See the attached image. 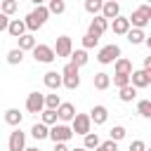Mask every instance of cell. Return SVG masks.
Masks as SVG:
<instances>
[{
	"mask_svg": "<svg viewBox=\"0 0 151 151\" xmlns=\"http://www.w3.org/2000/svg\"><path fill=\"white\" fill-rule=\"evenodd\" d=\"M47 17H50V12H47V7L45 5H35V9L24 19V26L28 28V31H38L45 21H47Z\"/></svg>",
	"mask_w": 151,
	"mask_h": 151,
	"instance_id": "1",
	"label": "cell"
},
{
	"mask_svg": "<svg viewBox=\"0 0 151 151\" xmlns=\"http://www.w3.org/2000/svg\"><path fill=\"white\" fill-rule=\"evenodd\" d=\"M127 21H130L134 28L144 31V26H149V21H151V7H149V5H139V7L132 12V17H127Z\"/></svg>",
	"mask_w": 151,
	"mask_h": 151,
	"instance_id": "2",
	"label": "cell"
},
{
	"mask_svg": "<svg viewBox=\"0 0 151 151\" xmlns=\"http://www.w3.org/2000/svg\"><path fill=\"white\" fill-rule=\"evenodd\" d=\"M61 85L64 87H68V90H76L78 85H80V76H78V66H73L71 61L64 66V71H61Z\"/></svg>",
	"mask_w": 151,
	"mask_h": 151,
	"instance_id": "3",
	"label": "cell"
},
{
	"mask_svg": "<svg viewBox=\"0 0 151 151\" xmlns=\"http://www.w3.org/2000/svg\"><path fill=\"white\" fill-rule=\"evenodd\" d=\"M47 137H50L54 144H66V142L73 137V132H71L68 125H52V130L47 132Z\"/></svg>",
	"mask_w": 151,
	"mask_h": 151,
	"instance_id": "4",
	"label": "cell"
},
{
	"mask_svg": "<svg viewBox=\"0 0 151 151\" xmlns=\"http://www.w3.org/2000/svg\"><path fill=\"white\" fill-rule=\"evenodd\" d=\"M31 52H33V59L40 61V64H52V61L57 59V57H54V50H52L50 45H35Z\"/></svg>",
	"mask_w": 151,
	"mask_h": 151,
	"instance_id": "5",
	"label": "cell"
},
{
	"mask_svg": "<svg viewBox=\"0 0 151 151\" xmlns=\"http://www.w3.org/2000/svg\"><path fill=\"white\" fill-rule=\"evenodd\" d=\"M71 123H73L71 132H76V134H83V137H85V134L90 132V127H92V123H90V116H87V113H76Z\"/></svg>",
	"mask_w": 151,
	"mask_h": 151,
	"instance_id": "6",
	"label": "cell"
},
{
	"mask_svg": "<svg viewBox=\"0 0 151 151\" xmlns=\"http://www.w3.org/2000/svg\"><path fill=\"white\" fill-rule=\"evenodd\" d=\"M118 57H120V47H118V45H106V47L99 50L97 61H99V64H113Z\"/></svg>",
	"mask_w": 151,
	"mask_h": 151,
	"instance_id": "7",
	"label": "cell"
},
{
	"mask_svg": "<svg viewBox=\"0 0 151 151\" xmlns=\"http://www.w3.org/2000/svg\"><path fill=\"white\" fill-rule=\"evenodd\" d=\"M130 85H132L134 90H139V87H149V85H151V71H144V68L132 71V73H130Z\"/></svg>",
	"mask_w": 151,
	"mask_h": 151,
	"instance_id": "8",
	"label": "cell"
},
{
	"mask_svg": "<svg viewBox=\"0 0 151 151\" xmlns=\"http://www.w3.org/2000/svg\"><path fill=\"white\" fill-rule=\"evenodd\" d=\"M42 109H45V94H40V92H31L28 99H26V111L38 116V113H42Z\"/></svg>",
	"mask_w": 151,
	"mask_h": 151,
	"instance_id": "9",
	"label": "cell"
},
{
	"mask_svg": "<svg viewBox=\"0 0 151 151\" xmlns=\"http://www.w3.org/2000/svg\"><path fill=\"white\" fill-rule=\"evenodd\" d=\"M52 50H54V57H57V59H59V57H71L73 42H71L68 35H59V38H57V45H54Z\"/></svg>",
	"mask_w": 151,
	"mask_h": 151,
	"instance_id": "10",
	"label": "cell"
},
{
	"mask_svg": "<svg viewBox=\"0 0 151 151\" xmlns=\"http://www.w3.org/2000/svg\"><path fill=\"white\" fill-rule=\"evenodd\" d=\"M106 28H109V21H106L104 17H99V14H97V17H94V19L90 21L87 35H92V38H97V40H99V38H101V33H104Z\"/></svg>",
	"mask_w": 151,
	"mask_h": 151,
	"instance_id": "11",
	"label": "cell"
},
{
	"mask_svg": "<svg viewBox=\"0 0 151 151\" xmlns=\"http://www.w3.org/2000/svg\"><path fill=\"white\" fill-rule=\"evenodd\" d=\"M99 17H104L106 21L109 19H116V17H120V5L118 2H113V0H109V2H101V14Z\"/></svg>",
	"mask_w": 151,
	"mask_h": 151,
	"instance_id": "12",
	"label": "cell"
},
{
	"mask_svg": "<svg viewBox=\"0 0 151 151\" xmlns=\"http://www.w3.org/2000/svg\"><path fill=\"white\" fill-rule=\"evenodd\" d=\"M26 149V134L21 130H14L9 134V151H24Z\"/></svg>",
	"mask_w": 151,
	"mask_h": 151,
	"instance_id": "13",
	"label": "cell"
},
{
	"mask_svg": "<svg viewBox=\"0 0 151 151\" xmlns=\"http://www.w3.org/2000/svg\"><path fill=\"white\" fill-rule=\"evenodd\" d=\"M106 118H109V111H106V106H101V104H97V106L90 111V123H94V125H104Z\"/></svg>",
	"mask_w": 151,
	"mask_h": 151,
	"instance_id": "14",
	"label": "cell"
},
{
	"mask_svg": "<svg viewBox=\"0 0 151 151\" xmlns=\"http://www.w3.org/2000/svg\"><path fill=\"white\" fill-rule=\"evenodd\" d=\"M73 116H76V106H73V104H68V101L59 104V109H57V118H59V120L68 123V120H73Z\"/></svg>",
	"mask_w": 151,
	"mask_h": 151,
	"instance_id": "15",
	"label": "cell"
},
{
	"mask_svg": "<svg viewBox=\"0 0 151 151\" xmlns=\"http://www.w3.org/2000/svg\"><path fill=\"white\" fill-rule=\"evenodd\" d=\"M7 33H9L12 38H21V35L26 33V26H24V21H21V19H9Z\"/></svg>",
	"mask_w": 151,
	"mask_h": 151,
	"instance_id": "16",
	"label": "cell"
},
{
	"mask_svg": "<svg viewBox=\"0 0 151 151\" xmlns=\"http://www.w3.org/2000/svg\"><path fill=\"white\" fill-rule=\"evenodd\" d=\"M111 28H113V33L125 35V33L130 31V21H127V17H116V19H113V24H111Z\"/></svg>",
	"mask_w": 151,
	"mask_h": 151,
	"instance_id": "17",
	"label": "cell"
},
{
	"mask_svg": "<svg viewBox=\"0 0 151 151\" xmlns=\"http://www.w3.org/2000/svg\"><path fill=\"white\" fill-rule=\"evenodd\" d=\"M42 83H45L50 90H59V85H61V76H59L57 71H47V73L42 76Z\"/></svg>",
	"mask_w": 151,
	"mask_h": 151,
	"instance_id": "18",
	"label": "cell"
},
{
	"mask_svg": "<svg viewBox=\"0 0 151 151\" xmlns=\"http://www.w3.org/2000/svg\"><path fill=\"white\" fill-rule=\"evenodd\" d=\"M130 73H132V61L118 57L116 59V76H130Z\"/></svg>",
	"mask_w": 151,
	"mask_h": 151,
	"instance_id": "19",
	"label": "cell"
},
{
	"mask_svg": "<svg viewBox=\"0 0 151 151\" xmlns=\"http://www.w3.org/2000/svg\"><path fill=\"white\" fill-rule=\"evenodd\" d=\"M21 113H19V109H7L5 111V123L7 125H21Z\"/></svg>",
	"mask_w": 151,
	"mask_h": 151,
	"instance_id": "20",
	"label": "cell"
},
{
	"mask_svg": "<svg viewBox=\"0 0 151 151\" xmlns=\"http://www.w3.org/2000/svg\"><path fill=\"white\" fill-rule=\"evenodd\" d=\"M71 64L78 66V68L85 66V64H87V52H85V50H76V52H71Z\"/></svg>",
	"mask_w": 151,
	"mask_h": 151,
	"instance_id": "21",
	"label": "cell"
},
{
	"mask_svg": "<svg viewBox=\"0 0 151 151\" xmlns=\"http://www.w3.org/2000/svg\"><path fill=\"white\" fill-rule=\"evenodd\" d=\"M109 85H111V78H109V73H104V71L94 73V87H97V90H106Z\"/></svg>",
	"mask_w": 151,
	"mask_h": 151,
	"instance_id": "22",
	"label": "cell"
},
{
	"mask_svg": "<svg viewBox=\"0 0 151 151\" xmlns=\"http://www.w3.org/2000/svg\"><path fill=\"white\" fill-rule=\"evenodd\" d=\"M17 40H19V50H21V52H24V50H33V47H35V38H33L31 33H24V35H21V38H17Z\"/></svg>",
	"mask_w": 151,
	"mask_h": 151,
	"instance_id": "23",
	"label": "cell"
},
{
	"mask_svg": "<svg viewBox=\"0 0 151 151\" xmlns=\"http://www.w3.org/2000/svg\"><path fill=\"white\" fill-rule=\"evenodd\" d=\"M0 9H2L5 17H9V14H14V12L19 9V2H17V0H2V2H0Z\"/></svg>",
	"mask_w": 151,
	"mask_h": 151,
	"instance_id": "24",
	"label": "cell"
},
{
	"mask_svg": "<svg viewBox=\"0 0 151 151\" xmlns=\"http://www.w3.org/2000/svg\"><path fill=\"white\" fill-rule=\"evenodd\" d=\"M125 35H127V40H130L132 45H139V42H144V38H146L144 31H139V28H130Z\"/></svg>",
	"mask_w": 151,
	"mask_h": 151,
	"instance_id": "25",
	"label": "cell"
},
{
	"mask_svg": "<svg viewBox=\"0 0 151 151\" xmlns=\"http://www.w3.org/2000/svg\"><path fill=\"white\" fill-rule=\"evenodd\" d=\"M99 144H101V142H99L97 132H87V134H85V144H83V149H87V151H90V149H97Z\"/></svg>",
	"mask_w": 151,
	"mask_h": 151,
	"instance_id": "26",
	"label": "cell"
},
{
	"mask_svg": "<svg viewBox=\"0 0 151 151\" xmlns=\"http://www.w3.org/2000/svg\"><path fill=\"white\" fill-rule=\"evenodd\" d=\"M137 97V90L132 87V85H125V87H120V101H132Z\"/></svg>",
	"mask_w": 151,
	"mask_h": 151,
	"instance_id": "27",
	"label": "cell"
},
{
	"mask_svg": "<svg viewBox=\"0 0 151 151\" xmlns=\"http://www.w3.org/2000/svg\"><path fill=\"white\" fill-rule=\"evenodd\" d=\"M47 132H50V130H47V125H42V123H35V125L31 127V134H33L35 139H45Z\"/></svg>",
	"mask_w": 151,
	"mask_h": 151,
	"instance_id": "28",
	"label": "cell"
},
{
	"mask_svg": "<svg viewBox=\"0 0 151 151\" xmlns=\"http://www.w3.org/2000/svg\"><path fill=\"white\" fill-rule=\"evenodd\" d=\"M64 9H66L64 0H50V5H47V12H52V14H61Z\"/></svg>",
	"mask_w": 151,
	"mask_h": 151,
	"instance_id": "29",
	"label": "cell"
},
{
	"mask_svg": "<svg viewBox=\"0 0 151 151\" xmlns=\"http://www.w3.org/2000/svg\"><path fill=\"white\" fill-rule=\"evenodd\" d=\"M21 59H24V52L17 47V50H9L7 52V61L12 64V66H17V64H21Z\"/></svg>",
	"mask_w": 151,
	"mask_h": 151,
	"instance_id": "30",
	"label": "cell"
},
{
	"mask_svg": "<svg viewBox=\"0 0 151 151\" xmlns=\"http://www.w3.org/2000/svg\"><path fill=\"white\" fill-rule=\"evenodd\" d=\"M59 104H61L59 94H45V106H47L50 111H57V109H59Z\"/></svg>",
	"mask_w": 151,
	"mask_h": 151,
	"instance_id": "31",
	"label": "cell"
},
{
	"mask_svg": "<svg viewBox=\"0 0 151 151\" xmlns=\"http://www.w3.org/2000/svg\"><path fill=\"white\" fill-rule=\"evenodd\" d=\"M85 9L97 17V14L101 12V0H85Z\"/></svg>",
	"mask_w": 151,
	"mask_h": 151,
	"instance_id": "32",
	"label": "cell"
},
{
	"mask_svg": "<svg viewBox=\"0 0 151 151\" xmlns=\"http://www.w3.org/2000/svg\"><path fill=\"white\" fill-rule=\"evenodd\" d=\"M123 137H125V127H123V125L111 127V132H109V139H111V142H120Z\"/></svg>",
	"mask_w": 151,
	"mask_h": 151,
	"instance_id": "33",
	"label": "cell"
},
{
	"mask_svg": "<svg viewBox=\"0 0 151 151\" xmlns=\"http://www.w3.org/2000/svg\"><path fill=\"white\" fill-rule=\"evenodd\" d=\"M137 111H139V116L151 118V101H149V99H142V101H139V106H137Z\"/></svg>",
	"mask_w": 151,
	"mask_h": 151,
	"instance_id": "34",
	"label": "cell"
},
{
	"mask_svg": "<svg viewBox=\"0 0 151 151\" xmlns=\"http://www.w3.org/2000/svg\"><path fill=\"white\" fill-rule=\"evenodd\" d=\"M42 125H57V111L45 109L42 111Z\"/></svg>",
	"mask_w": 151,
	"mask_h": 151,
	"instance_id": "35",
	"label": "cell"
},
{
	"mask_svg": "<svg viewBox=\"0 0 151 151\" xmlns=\"http://www.w3.org/2000/svg\"><path fill=\"white\" fill-rule=\"evenodd\" d=\"M113 85L120 90V87H125V85H130V76H116L113 78Z\"/></svg>",
	"mask_w": 151,
	"mask_h": 151,
	"instance_id": "36",
	"label": "cell"
},
{
	"mask_svg": "<svg viewBox=\"0 0 151 151\" xmlns=\"http://www.w3.org/2000/svg\"><path fill=\"white\" fill-rule=\"evenodd\" d=\"M94 151H118V146H116V142H111V139H109V142L99 144V146H97Z\"/></svg>",
	"mask_w": 151,
	"mask_h": 151,
	"instance_id": "37",
	"label": "cell"
},
{
	"mask_svg": "<svg viewBox=\"0 0 151 151\" xmlns=\"http://www.w3.org/2000/svg\"><path fill=\"white\" fill-rule=\"evenodd\" d=\"M97 42H99L97 38H92V35H87V33L83 35V47H85V50H90V47H94Z\"/></svg>",
	"mask_w": 151,
	"mask_h": 151,
	"instance_id": "38",
	"label": "cell"
},
{
	"mask_svg": "<svg viewBox=\"0 0 151 151\" xmlns=\"http://www.w3.org/2000/svg\"><path fill=\"white\" fill-rule=\"evenodd\" d=\"M130 151H146V144H144L142 139H134V142L130 144Z\"/></svg>",
	"mask_w": 151,
	"mask_h": 151,
	"instance_id": "39",
	"label": "cell"
},
{
	"mask_svg": "<svg viewBox=\"0 0 151 151\" xmlns=\"http://www.w3.org/2000/svg\"><path fill=\"white\" fill-rule=\"evenodd\" d=\"M7 26H9V17H5L0 12V31H7Z\"/></svg>",
	"mask_w": 151,
	"mask_h": 151,
	"instance_id": "40",
	"label": "cell"
},
{
	"mask_svg": "<svg viewBox=\"0 0 151 151\" xmlns=\"http://www.w3.org/2000/svg\"><path fill=\"white\" fill-rule=\"evenodd\" d=\"M144 71H151V57L144 59Z\"/></svg>",
	"mask_w": 151,
	"mask_h": 151,
	"instance_id": "41",
	"label": "cell"
},
{
	"mask_svg": "<svg viewBox=\"0 0 151 151\" xmlns=\"http://www.w3.org/2000/svg\"><path fill=\"white\" fill-rule=\"evenodd\" d=\"M54 151H68L66 144H54Z\"/></svg>",
	"mask_w": 151,
	"mask_h": 151,
	"instance_id": "42",
	"label": "cell"
},
{
	"mask_svg": "<svg viewBox=\"0 0 151 151\" xmlns=\"http://www.w3.org/2000/svg\"><path fill=\"white\" fill-rule=\"evenodd\" d=\"M68 151H87V149H83V146H80V149H68Z\"/></svg>",
	"mask_w": 151,
	"mask_h": 151,
	"instance_id": "43",
	"label": "cell"
},
{
	"mask_svg": "<svg viewBox=\"0 0 151 151\" xmlns=\"http://www.w3.org/2000/svg\"><path fill=\"white\" fill-rule=\"evenodd\" d=\"M24 151H40V149H24Z\"/></svg>",
	"mask_w": 151,
	"mask_h": 151,
	"instance_id": "44",
	"label": "cell"
}]
</instances>
